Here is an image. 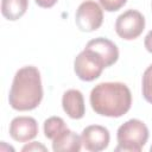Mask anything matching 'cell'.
<instances>
[{
  "instance_id": "cell-1",
  "label": "cell",
  "mask_w": 152,
  "mask_h": 152,
  "mask_svg": "<svg viewBox=\"0 0 152 152\" xmlns=\"http://www.w3.org/2000/svg\"><path fill=\"white\" fill-rule=\"evenodd\" d=\"M43 99V87L39 70L33 65L19 69L13 78L8 102L19 112L32 110L39 106Z\"/></svg>"
},
{
  "instance_id": "cell-2",
  "label": "cell",
  "mask_w": 152,
  "mask_h": 152,
  "mask_svg": "<svg viewBox=\"0 0 152 152\" xmlns=\"http://www.w3.org/2000/svg\"><path fill=\"white\" fill-rule=\"evenodd\" d=\"M90 104L96 114L109 118H120L131 108V90L121 82L99 83L90 93Z\"/></svg>"
},
{
  "instance_id": "cell-3",
  "label": "cell",
  "mask_w": 152,
  "mask_h": 152,
  "mask_svg": "<svg viewBox=\"0 0 152 152\" xmlns=\"http://www.w3.org/2000/svg\"><path fill=\"white\" fill-rule=\"evenodd\" d=\"M116 139L118 146L115 147V151L139 152L147 142L148 128L142 121L131 119L119 127Z\"/></svg>"
},
{
  "instance_id": "cell-4",
  "label": "cell",
  "mask_w": 152,
  "mask_h": 152,
  "mask_svg": "<svg viewBox=\"0 0 152 152\" xmlns=\"http://www.w3.org/2000/svg\"><path fill=\"white\" fill-rule=\"evenodd\" d=\"M104 68L107 66L103 58L89 48H84V50L80 52L74 61V70L76 76L86 82L96 80Z\"/></svg>"
},
{
  "instance_id": "cell-5",
  "label": "cell",
  "mask_w": 152,
  "mask_h": 152,
  "mask_svg": "<svg viewBox=\"0 0 152 152\" xmlns=\"http://www.w3.org/2000/svg\"><path fill=\"white\" fill-rule=\"evenodd\" d=\"M145 28V18L137 10H127L121 13L115 21V31L118 36L125 40L138 38Z\"/></svg>"
},
{
  "instance_id": "cell-6",
  "label": "cell",
  "mask_w": 152,
  "mask_h": 152,
  "mask_svg": "<svg viewBox=\"0 0 152 152\" xmlns=\"http://www.w3.org/2000/svg\"><path fill=\"white\" fill-rule=\"evenodd\" d=\"M103 21V12L100 5L95 1H83L75 15V23L77 27L83 32H91L97 30Z\"/></svg>"
},
{
  "instance_id": "cell-7",
  "label": "cell",
  "mask_w": 152,
  "mask_h": 152,
  "mask_svg": "<svg viewBox=\"0 0 152 152\" xmlns=\"http://www.w3.org/2000/svg\"><path fill=\"white\" fill-rule=\"evenodd\" d=\"M109 139L110 135L108 129L100 125H90L86 127L81 134L83 147L90 152H99L107 148Z\"/></svg>"
},
{
  "instance_id": "cell-8",
  "label": "cell",
  "mask_w": 152,
  "mask_h": 152,
  "mask_svg": "<svg viewBox=\"0 0 152 152\" xmlns=\"http://www.w3.org/2000/svg\"><path fill=\"white\" fill-rule=\"evenodd\" d=\"M38 134V124L31 116H17L10 124V135L19 142L34 139Z\"/></svg>"
},
{
  "instance_id": "cell-9",
  "label": "cell",
  "mask_w": 152,
  "mask_h": 152,
  "mask_svg": "<svg viewBox=\"0 0 152 152\" xmlns=\"http://www.w3.org/2000/svg\"><path fill=\"white\" fill-rule=\"evenodd\" d=\"M62 106L64 112L71 119H81L86 113L83 95L77 89H69L63 94Z\"/></svg>"
},
{
  "instance_id": "cell-10",
  "label": "cell",
  "mask_w": 152,
  "mask_h": 152,
  "mask_svg": "<svg viewBox=\"0 0 152 152\" xmlns=\"http://www.w3.org/2000/svg\"><path fill=\"white\" fill-rule=\"evenodd\" d=\"M86 48H89V49L94 50L95 52H97L103 58L107 68L113 65L119 58L118 46L112 40H109L107 38L99 37V38L91 39V40H89L87 43Z\"/></svg>"
},
{
  "instance_id": "cell-11",
  "label": "cell",
  "mask_w": 152,
  "mask_h": 152,
  "mask_svg": "<svg viewBox=\"0 0 152 152\" xmlns=\"http://www.w3.org/2000/svg\"><path fill=\"white\" fill-rule=\"evenodd\" d=\"M81 146V137L69 128L64 129L52 140V150L55 152H78Z\"/></svg>"
},
{
  "instance_id": "cell-12",
  "label": "cell",
  "mask_w": 152,
  "mask_h": 152,
  "mask_svg": "<svg viewBox=\"0 0 152 152\" xmlns=\"http://www.w3.org/2000/svg\"><path fill=\"white\" fill-rule=\"evenodd\" d=\"M28 6V0H1V13L7 20L21 18Z\"/></svg>"
},
{
  "instance_id": "cell-13",
  "label": "cell",
  "mask_w": 152,
  "mask_h": 152,
  "mask_svg": "<svg viewBox=\"0 0 152 152\" xmlns=\"http://www.w3.org/2000/svg\"><path fill=\"white\" fill-rule=\"evenodd\" d=\"M66 128L68 127L64 120L59 116H51L46 119L44 122V134L50 140H53L58 134H61Z\"/></svg>"
},
{
  "instance_id": "cell-14",
  "label": "cell",
  "mask_w": 152,
  "mask_h": 152,
  "mask_svg": "<svg viewBox=\"0 0 152 152\" xmlns=\"http://www.w3.org/2000/svg\"><path fill=\"white\" fill-rule=\"evenodd\" d=\"M142 96L144 99L152 103V64L144 71L142 75Z\"/></svg>"
},
{
  "instance_id": "cell-15",
  "label": "cell",
  "mask_w": 152,
  "mask_h": 152,
  "mask_svg": "<svg viewBox=\"0 0 152 152\" xmlns=\"http://www.w3.org/2000/svg\"><path fill=\"white\" fill-rule=\"evenodd\" d=\"M102 8L107 12H115L124 7V5L127 2V0H99Z\"/></svg>"
},
{
  "instance_id": "cell-16",
  "label": "cell",
  "mask_w": 152,
  "mask_h": 152,
  "mask_svg": "<svg viewBox=\"0 0 152 152\" xmlns=\"http://www.w3.org/2000/svg\"><path fill=\"white\" fill-rule=\"evenodd\" d=\"M38 150H42V151H46V147L39 142H31L30 145H26L23 147L21 151H38Z\"/></svg>"
},
{
  "instance_id": "cell-17",
  "label": "cell",
  "mask_w": 152,
  "mask_h": 152,
  "mask_svg": "<svg viewBox=\"0 0 152 152\" xmlns=\"http://www.w3.org/2000/svg\"><path fill=\"white\" fill-rule=\"evenodd\" d=\"M34 1L39 7L43 8H50L57 2V0H34Z\"/></svg>"
},
{
  "instance_id": "cell-18",
  "label": "cell",
  "mask_w": 152,
  "mask_h": 152,
  "mask_svg": "<svg viewBox=\"0 0 152 152\" xmlns=\"http://www.w3.org/2000/svg\"><path fill=\"white\" fill-rule=\"evenodd\" d=\"M144 45H145L146 50L152 53V30L146 34L145 40H144Z\"/></svg>"
},
{
  "instance_id": "cell-19",
  "label": "cell",
  "mask_w": 152,
  "mask_h": 152,
  "mask_svg": "<svg viewBox=\"0 0 152 152\" xmlns=\"http://www.w3.org/2000/svg\"><path fill=\"white\" fill-rule=\"evenodd\" d=\"M150 151H151V152H152V146H151V148H150Z\"/></svg>"
}]
</instances>
